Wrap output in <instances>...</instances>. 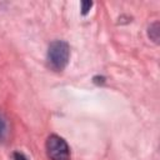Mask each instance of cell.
<instances>
[{
    "instance_id": "6da1fadb",
    "label": "cell",
    "mask_w": 160,
    "mask_h": 160,
    "mask_svg": "<svg viewBox=\"0 0 160 160\" xmlns=\"http://www.w3.org/2000/svg\"><path fill=\"white\" fill-rule=\"evenodd\" d=\"M70 58V48L66 41L55 40L48 48V64L55 71H61L69 62Z\"/></svg>"
},
{
    "instance_id": "7a4b0ae2",
    "label": "cell",
    "mask_w": 160,
    "mask_h": 160,
    "mask_svg": "<svg viewBox=\"0 0 160 160\" xmlns=\"http://www.w3.org/2000/svg\"><path fill=\"white\" fill-rule=\"evenodd\" d=\"M45 148L50 160H70V148L59 135H50L46 139Z\"/></svg>"
},
{
    "instance_id": "3957f363",
    "label": "cell",
    "mask_w": 160,
    "mask_h": 160,
    "mask_svg": "<svg viewBox=\"0 0 160 160\" xmlns=\"http://www.w3.org/2000/svg\"><path fill=\"white\" fill-rule=\"evenodd\" d=\"M148 34H149V38L154 41V42H159V35H160V31H159V22L158 21H155V22H152L150 26H149V29H148Z\"/></svg>"
},
{
    "instance_id": "277c9868",
    "label": "cell",
    "mask_w": 160,
    "mask_h": 160,
    "mask_svg": "<svg viewBox=\"0 0 160 160\" xmlns=\"http://www.w3.org/2000/svg\"><path fill=\"white\" fill-rule=\"evenodd\" d=\"M81 14L82 15H86L88 12H89V10L91 9V6H92V2L91 1H81Z\"/></svg>"
},
{
    "instance_id": "5b68a950",
    "label": "cell",
    "mask_w": 160,
    "mask_h": 160,
    "mask_svg": "<svg viewBox=\"0 0 160 160\" xmlns=\"http://www.w3.org/2000/svg\"><path fill=\"white\" fill-rule=\"evenodd\" d=\"M5 129H6L5 121H4V119L0 116V138H2V135H4V132H5Z\"/></svg>"
},
{
    "instance_id": "8992f818",
    "label": "cell",
    "mask_w": 160,
    "mask_h": 160,
    "mask_svg": "<svg viewBox=\"0 0 160 160\" xmlns=\"http://www.w3.org/2000/svg\"><path fill=\"white\" fill-rule=\"evenodd\" d=\"M14 160H28V158L22 152L16 151V152H14Z\"/></svg>"
}]
</instances>
